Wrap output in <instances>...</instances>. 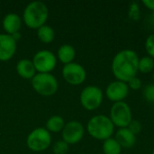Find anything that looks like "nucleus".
<instances>
[{"label": "nucleus", "mask_w": 154, "mask_h": 154, "mask_svg": "<svg viewBox=\"0 0 154 154\" xmlns=\"http://www.w3.org/2000/svg\"><path fill=\"white\" fill-rule=\"evenodd\" d=\"M138 54L130 49L122 50L117 52L112 60V72L116 80L128 82L131 79L136 77L139 64Z\"/></svg>", "instance_id": "f257e3e1"}, {"label": "nucleus", "mask_w": 154, "mask_h": 154, "mask_svg": "<svg viewBox=\"0 0 154 154\" xmlns=\"http://www.w3.org/2000/svg\"><path fill=\"white\" fill-rule=\"evenodd\" d=\"M49 10L42 1H32L24 8L23 18L25 24L32 29L42 26L48 19Z\"/></svg>", "instance_id": "f03ea898"}, {"label": "nucleus", "mask_w": 154, "mask_h": 154, "mask_svg": "<svg viewBox=\"0 0 154 154\" xmlns=\"http://www.w3.org/2000/svg\"><path fill=\"white\" fill-rule=\"evenodd\" d=\"M87 130L89 135L94 139L106 141L112 137L115 125L108 116L98 115L89 119L87 125Z\"/></svg>", "instance_id": "7ed1b4c3"}, {"label": "nucleus", "mask_w": 154, "mask_h": 154, "mask_svg": "<svg viewBox=\"0 0 154 154\" xmlns=\"http://www.w3.org/2000/svg\"><path fill=\"white\" fill-rule=\"evenodd\" d=\"M32 86L38 94L49 97L58 90V80L51 73H37L32 79Z\"/></svg>", "instance_id": "20e7f679"}, {"label": "nucleus", "mask_w": 154, "mask_h": 154, "mask_svg": "<svg viewBox=\"0 0 154 154\" xmlns=\"http://www.w3.org/2000/svg\"><path fill=\"white\" fill-rule=\"evenodd\" d=\"M109 118L114 125L118 127V129L126 128L133 120L131 107L125 101L114 103L110 109Z\"/></svg>", "instance_id": "39448f33"}, {"label": "nucleus", "mask_w": 154, "mask_h": 154, "mask_svg": "<svg viewBox=\"0 0 154 154\" xmlns=\"http://www.w3.org/2000/svg\"><path fill=\"white\" fill-rule=\"evenodd\" d=\"M51 143L50 132L43 128L38 127L32 130L27 136L26 144L33 152H42L46 150Z\"/></svg>", "instance_id": "423d86ee"}, {"label": "nucleus", "mask_w": 154, "mask_h": 154, "mask_svg": "<svg viewBox=\"0 0 154 154\" xmlns=\"http://www.w3.org/2000/svg\"><path fill=\"white\" fill-rule=\"evenodd\" d=\"M103 91L97 86H88L80 93V103L82 106L88 110L94 111L97 109L103 102Z\"/></svg>", "instance_id": "0eeeda50"}, {"label": "nucleus", "mask_w": 154, "mask_h": 154, "mask_svg": "<svg viewBox=\"0 0 154 154\" xmlns=\"http://www.w3.org/2000/svg\"><path fill=\"white\" fill-rule=\"evenodd\" d=\"M32 61L39 73H50L56 66L57 58L51 51L41 50L34 54Z\"/></svg>", "instance_id": "6e6552de"}, {"label": "nucleus", "mask_w": 154, "mask_h": 154, "mask_svg": "<svg viewBox=\"0 0 154 154\" xmlns=\"http://www.w3.org/2000/svg\"><path fill=\"white\" fill-rule=\"evenodd\" d=\"M62 76L68 83L71 85H80L85 81L87 72L85 68L79 63L71 62L63 66Z\"/></svg>", "instance_id": "1a4fd4ad"}, {"label": "nucleus", "mask_w": 154, "mask_h": 154, "mask_svg": "<svg viewBox=\"0 0 154 154\" xmlns=\"http://www.w3.org/2000/svg\"><path fill=\"white\" fill-rule=\"evenodd\" d=\"M62 139L68 144H76L81 141L85 134L83 125L79 121H69L63 128Z\"/></svg>", "instance_id": "9d476101"}, {"label": "nucleus", "mask_w": 154, "mask_h": 154, "mask_svg": "<svg viewBox=\"0 0 154 154\" xmlns=\"http://www.w3.org/2000/svg\"><path fill=\"white\" fill-rule=\"evenodd\" d=\"M129 88L126 82L115 80L108 84L106 89V97L114 102H121L124 101L129 94Z\"/></svg>", "instance_id": "9b49d317"}, {"label": "nucleus", "mask_w": 154, "mask_h": 154, "mask_svg": "<svg viewBox=\"0 0 154 154\" xmlns=\"http://www.w3.org/2000/svg\"><path fill=\"white\" fill-rule=\"evenodd\" d=\"M16 42L10 34L0 33V60L6 61L15 53Z\"/></svg>", "instance_id": "f8f14e48"}, {"label": "nucleus", "mask_w": 154, "mask_h": 154, "mask_svg": "<svg viewBox=\"0 0 154 154\" xmlns=\"http://www.w3.org/2000/svg\"><path fill=\"white\" fill-rule=\"evenodd\" d=\"M115 139L118 142L122 148H132L136 143V135H134L127 127L119 128L116 133Z\"/></svg>", "instance_id": "ddd939ff"}, {"label": "nucleus", "mask_w": 154, "mask_h": 154, "mask_svg": "<svg viewBox=\"0 0 154 154\" xmlns=\"http://www.w3.org/2000/svg\"><path fill=\"white\" fill-rule=\"evenodd\" d=\"M21 25V17L15 13H9L5 14L3 19V28L7 32V34L12 35L13 33L19 32Z\"/></svg>", "instance_id": "4468645a"}, {"label": "nucleus", "mask_w": 154, "mask_h": 154, "mask_svg": "<svg viewBox=\"0 0 154 154\" xmlns=\"http://www.w3.org/2000/svg\"><path fill=\"white\" fill-rule=\"evenodd\" d=\"M16 71L18 75L26 79H32L35 76L36 69L32 60L27 59L20 60L16 64Z\"/></svg>", "instance_id": "2eb2a0df"}, {"label": "nucleus", "mask_w": 154, "mask_h": 154, "mask_svg": "<svg viewBox=\"0 0 154 154\" xmlns=\"http://www.w3.org/2000/svg\"><path fill=\"white\" fill-rule=\"evenodd\" d=\"M75 56H76L75 48L70 44H63L58 50V58L64 64H69L73 62Z\"/></svg>", "instance_id": "dca6fc26"}, {"label": "nucleus", "mask_w": 154, "mask_h": 154, "mask_svg": "<svg viewBox=\"0 0 154 154\" xmlns=\"http://www.w3.org/2000/svg\"><path fill=\"white\" fill-rule=\"evenodd\" d=\"M37 36L39 40L43 43H50L54 40L55 32L52 27L47 24H43L42 26L37 29Z\"/></svg>", "instance_id": "f3484780"}, {"label": "nucleus", "mask_w": 154, "mask_h": 154, "mask_svg": "<svg viewBox=\"0 0 154 154\" xmlns=\"http://www.w3.org/2000/svg\"><path fill=\"white\" fill-rule=\"evenodd\" d=\"M65 122L60 116H52L46 122V129L49 132L59 133L63 130Z\"/></svg>", "instance_id": "a211bd4d"}, {"label": "nucleus", "mask_w": 154, "mask_h": 154, "mask_svg": "<svg viewBox=\"0 0 154 154\" xmlns=\"http://www.w3.org/2000/svg\"><path fill=\"white\" fill-rule=\"evenodd\" d=\"M104 154H121L122 147L115 138H109L104 141L102 145Z\"/></svg>", "instance_id": "6ab92c4d"}, {"label": "nucleus", "mask_w": 154, "mask_h": 154, "mask_svg": "<svg viewBox=\"0 0 154 154\" xmlns=\"http://www.w3.org/2000/svg\"><path fill=\"white\" fill-rule=\"evenodd\" d=\"M154 69V60L149 56H144L139 60L138 71L143 74L151 73Z\"/></svg>", "instance_id": "aec40b11"}, {"label": "nucleus", "mask_w": 154, "mask_h": 154, "mask_svg": "<svg viewBox=\"0 0 154 154\" xmlns=\"http://www.w3.org/2000/svg\"><path fill=\"white\" fill-rule=\"evenodd\" d=\"M128 17L134 22H137L141 18V10L138 3L132 2L129 5L128 9Z\"/></svg>", "instance_id": "412c9836"}, {"label": "nucleus", "mask_w": 154, "mask_h": 154, "mask_svg": "<svg viewBox=\"0 0 154 154\" xmlns=\"http://www.w3.org/2000/svg\"><path fill=\"white\" fill-rule=\"evenodd\" d=\"M68 151H69V144L63 140L56 142L52 147V152L54 154H66Z\"/></svg>", "instance_id": "4be33fe9"}, {"label": "nucleus", "mask_w": 154, "mask_h": 154, "mask_svg": "<svg viewBox=\"0 0 154 154\" xmlns=\"http://www.w3.org/2000/svg\"><path fill=\"white\" fill-rule=\"evenodd\" d=\"M145 51L148 53V56L154 60V33L150 34L145 41Z\"/></svg>", "instance_id": "5701e85b"}, {"label": "nucleus", "mask_w": 154, "mask_h": 154, "mask_svg": "<svg viewBox=\"0 0 154 154\" xmlns=\"http://www.w3.org/2000/svg\"><path fill=\"white\" fill-rule=\"evenodd\" d=\"M143 95L146 101L154 103V84L147 85L143 91Z\"/></svg>", "instance_id": "b1692460"}, {"label": "nucleus", "mask_w": 154, "mask_h": 154, "mask_svg": "<svg viewBox=\"0 0 154 154\" xmlns=\"http://www.w3.org/2000/svg\"><path fill=\"white\" fill-rule=\"evenodd\" d=\"M127 128H128L134 135H136V134H138L141 133V131H142V125H141V123H140L138 120L133 119V120L131 121V123L129 124V125L127 126Z\"/></svg>", "instance_id": "393cba45"}, {"label": "nucleus", "mask_w": 154, "mask_h": 154, "mask_svg": "<svg viewBox=\"0 0 154 154\" xmlns=\"http://www.w3.org/2000/svg\"><path fill=\"white\" fill-rule=\"evenodd\" d=\"M127 85H128L129 89H132V90H138V89H140L141 87H142V81H141V79L136 76V77L131 79L127 82Z\"/></svg>", "instance_id": "a878e982"}, {"label": "nucleus", "mask_w": 154, "mask_h": 154, "mask_svg": "<svg viewBox=\"0 0 154 154\" xmlns=\"http://www.w3.org/2000/svg\"><path fill=\"white\" fill-rule=\"evenodd\" d=\"M143 4L146 8H148L152 12H154V0H143Z\"/></svg>", "instance_id": "bb28decb"}, {"label": "nucleus", "mask_w": 154, "mask_h": 154, "mask_svg": "<svg viewBox=\"0 0 154 154\" xmlns=\"http://www.w3.org/2000/svg\"><path fill=\"white\" fill-rule=\"evenodd\" d=\"M11 36H12V38H13L15 42H18V41L22 38V34H21L20 32H16L13 33Z\"/></svg>", "instance_id": "cd10ccee"}, {"label": "nucleus", "mask_w": 154, "mask_h": 154, "mask_svg": "<svg viewBox=\"0 0 154 154\" xmlns=\"http://www.w3.org/2000/svg\"><path fill=\"white\" fill-rule=\"evenodd\" d=\"M152 20L154 21V12H152Z\"/></svg>", "instance_id": "c85d7f7f"}, {"label": "nucleus", "mask_w": 154, "mask_h": 154, "mask_svg": "<svg viewBox=\"0 0 154 154\" xmlns=\"http://www.w3.org/2000/svg\"><path fill=\"white\" fill-rule=\"evenodd\" d=\"M152 154H154V150H153V152H152Z\"/></svg>", "instance_id": "c756f323"}]
</instances>
